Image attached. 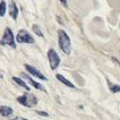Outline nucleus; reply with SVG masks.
<instances>
[{"instance_id": "4468645a", "label": "nucleus", "mask_w": 120, "mask_h": 120, "mask_svg": "<svg viewBox=\"0 0 120 120\" xmlns=\"http://www.w3.org/2000/svg\"><path fill=\"white\" fill-rule=\"evenodd\" d=\"M109 85H110V91H111L112 93H118V92H120V86H118V85H111L110 83H109Z\"/></svg>"}, {"instance_id": "f3484780", "label": "nucleus", "mask_w": 120, "mask_h": 120, "mask_svg": "<svg viewBox=\"0 0 120 120\" xmlns=\"http://www.w3.org/2000/svg\"><path fill=\"white\" fill-rule=\"evenodd\" d=\"M1 77H2V75H1V74H0V78H1Z\"/></svg>"}, {"instance_id": "9b49d317", "label": "nucleus", "mask_w": 120, "mask_h": 120, "mask_svg": "<svg viewBox=\"0 0 120 120\" xmlns=\"http://www.w3.org/2000/svg\"><path fill=\"white\" fill-rule=\"evenodd\" d=\"M13 80L15 82V83H17L19 86H22V87H24L26 91H30V87L27 86V84L24 82L23 79H20V78H18V77H13Z\"/></svg>"}, {"instance_id": "39448f33", "label": "nucleus", "mask_w": 120, "mask_h": 120, "mask_svg": "<svg viewBox=\"0 0 120 120\" xmlns=\"http://www.w3.org/2000/svg\"><path fill=\"white\" fill-rule=\"evenodd\" d=\"M16 41L18 43H30V44L34 43V39L32 38V35L25 30H20L18 32L17 36H16Z\"/></svg>"}, {"instance_id": "7ed1b4c3", "label": "nucleus", "mask_w": 120, "mask_h": 120, "mask_svg": "<svg viewBox=\"0 0 120 120\" xmlns=\"http://www.w3.org/2000/svg\"><path fill=\"white\" fill-rule=\"evenodd\" d=\"M1 43L5 44V45H9L11 48H16V44H15V40H14V34L13 31L7 27L5 30V33L2 35V40H1Z\"/></svg>"}, {"instance_id": "dca6fc26", "label": "nucleus", "mask_w": 120, "mask_h": 120, "mask_svg": "<svg viewBox=\"0 0 120 120\" xmlns=\"http://www.w3.org/2000/svg\"><path fill=\"white\" fill-rule=\"evenodd\" d=\"M60 2H61L65 7H67V0H60Z\"/></svg>"}, {"instance_id": "1a4fd4ad", "label": "nucleus", "mask_w": 120, "mask_h": 120, "mask_svg": "<svg viewBox=\"0 0 120 120\" xmlns=\"http://www.w3.org/2000/svg\"><path fill=\"white\" fill-rule=\"evenodd\" d=\"M56 77H57V79L60 80V82H61L62 84H65L66 86L70 87V88H74V87H75V85H74L73 83H71V82H69V80L67 79V78H65V77H64L62 75H60V74H57V75H56Z\"/></svg>"}, {"instance_id": "f257e3e1", "label": "nucleus", "mask_w": 120, "mask_h": 120, "mask_svg": "<svg viewBox=\"0 0 120 120\" xmlns=\"http://www.w3.org/2000/svg\"><path fill=\"white\" fill-rule=\"evenodd\" d=\"M58 38H59V47L60 49L64 51V53L70 54L71 51V42L69 36L64 30H59L58 31Z\"/></svg>"}, {"instance_id": "ddd939ff", "label": "nucleus", "mask_w": 120, "mask_h": 120, "mask_svg": "<svg viewBox=\"0 0 120 120\" xmlns=\"http://www.w3.org/2000/svg\"><path fill=\"white\" fill-rule=\"evenodd\" d=\"M6 9H7L6 2L2 0V1L0 2V16H1V17H2V16H5V14H6Z\"/></svg>"}, {"instance_id": "6e6552de", "label": "nucleus", "mask_w": 120, "mask_h": 120, "mask_svg": "<svg viewBox=\"0 0 120 120\" xmlns=\"http://www.w3.org/2000/svg\"><path fill=\"white\" fill-rule=\"evenodd\" d=\"M22 76H23L24 78H26V79L28 80V82H30V84H31V85H33V86L35 87L36 90H40V91H45V90H44V87L42 86L40 83L35 82V80H34L33 78H31V77H30L28 75H26V74H22Z\"/></svg>"}, {"instance_id": "a211bd4d", "label": "nucleus", "mask_w": 120, "mask_h": 120, "mask_svg": "<svg viewBox=\"0 0 120 120\" xmlns=\"http://www.w3.org/2000/svg\"><path fill=\"white\" fill-rule=\"evenodd\" d=\"M14 120H18V118H16V119H14Z\"/></svg>"}, {"instance_id": "2eb2a0df", "label": "nucleus", "mask_w": 120, "mask_h": 120, "mask_svg": "<svg viewBox=\"0 0 120 120\" xmlns=\"http://www.w3.org/2000/svg\"><path fill=\"white\" fill-rule=\"evenodd\" d=\"M38 113L40 114V116H43V117H48L49 116L47 112H43V111H38Z\"/></svg>"}, {"instance_id": "423d86ee", "label": "nucleus", "mask_w": 120, "mask_h": 120, "mask_svg": "<svg viewBox=\"0 0 120 120\" xmlns=\"http://www.w3.org/2000/svg\"><path fill=\"white\" fill-rule=\"evenodd\" d=\"M25 68H26V70L31 74V75H33V76H35V77H38V78H40V79H42V80H47V77L42 73H40L35 67L31 66V65H25Z\"/></svg>"}, {"instance_id": "9d476101", "label": "nucleus", "mask_w": 120, "mask_h": 120, "mask_svg": "<svg viewBox=\"0 0 120 120\" xmlns=\"http://www.w3.org/2000/svg\"><path fill=\"white\" fill-rule=\"evenodd\" d=\"M11 113H13V109L10 107H7V105L0 107V114L2 117H9Z\"/></svg>"}, {"instance_id": "f03ea898", "label": "nucleus", "mask_w": 120, "mask_h": 120, "mask_svg": "<svg viewBox=\"0 0 120 120\" xmlns=\"http://www.w3.org/2000/svg\"><path fill=\"white\" fill-rule=\"evenodd\" d=\"M17 101L19 102L20 104H23V105H25L27 108L34 107L38 103L36 98L34 95H32V94H24V95H22L19 98H17Z\"/></svg>"}, {"instance_id": "0eeeda50", "label": "nucleus", "mask_w": 120, "mask_h": 120, "mask_svg": "<svg viewBox=\"0 0 120 120\" xmlns=\"http://www.w3.org/2000/svg\"><path fill=\"white\" fill-rule=\"evenodd\" d=\"M9 14L10 16L13 17V19H17V16H18V8H17V5L15 4V1H10L9 4Z\"/></svg>"}, {"instance_id": "20e7f679", "label": "nucleus", "mask_w": 120, "mask_h": 120, "mask_svg": "<svg viewBox=\"0 0 120 120\" xmlns=\"http://www.w3.org/2000/svg\"><path fill=\"white\" fill-rule=\"evenodd\" d=\"M48 59H49V64H50V67H51L52 70L58 68V66H59V64H60V58H59V56H58V53L56 52V50L50 49L48 51Z\"/></svg>"}, {"instance_id": "f8f14e48", "label": "nucleus", "mask_w": 120, "mask_h": 120, "mask_svg": "<svg viewBox=\"0 0 120 120\" xmlns=\"http://www.w3.org/2000/svg\"><path fill=\"white\" fill-rule=\"evenodd\" d=\"M32 28H33V32L38 36H40V38H43L44 35H43V33H42V31L40 30V27H39V25H36V24H34L33 26H32Z\"/></svg>"}]
</instances>
